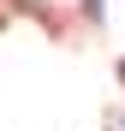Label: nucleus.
<instances>
[{
    "label": "nucleus",
    "mask_w": 125,
    "mask_h": 131,
    "mask_svg": "<svg viewBox=\"0 0 125 131\" xmlns=\"http://www.w3.org/2000/svg\"><path fill=\"white\" fill-rule=\"evenodd\" d=\"M119 78H125V66H119Z\"/></svg>",
    "instance_id": "1"
}]
</instances>
